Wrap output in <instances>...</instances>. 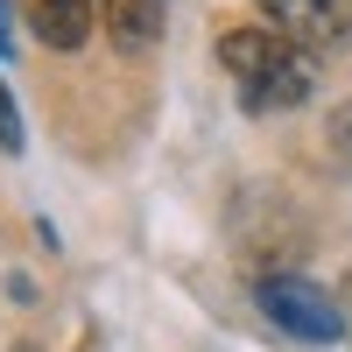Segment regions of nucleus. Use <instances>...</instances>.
<instances>
[{"label":"nucleus","instance_id":"f257e3e1","mask_svg":"<svg viewBox=\"0 0 352 352\" xmlns=\"http://www.w3.org/2000/svg\"><path fill=\"white\" fill-rule=\"evenodd\" d=\"M219 64L232 71L240 99L254 113H282V106H303L310 85H317V64L303 56V43L275 36V28H232L219 43Z\"/></svg>","mask_w":352,"mask_h":352},{"label":"nucleus","instance_id":"f03ea898","mask_svg":"<svg viewBox=\"0 0 352 352\" xmlns=\"http://www.w3.org/2000/svg\"><path fill=\"white\" fill-rule=\"evenodd\" d=\"M254 296H261V310H268L282 331H296V338H310V345H331V338L345 331L338 303L324 296V289H310L303 275H261Z\"/></svg>","mask_w":352,"mask_h":352},{"label":"nucleus","instance_id":"7ed1b4c3","mask_svg":"<svg viewBox=\"0 0 352 352\" xmlns=\"http://www.w3.org/2000/svg\"><path fill=\"white\" fill-rule=\"evenodd\" d=\"M289 43H345L352 36V0H261Z\"/></svg>","mask_w":352,"mask_h":352},{"label":"nucleus","instance_id":"20e7f679","mask_svg":"<svg viewBox=\"0 0 352 352\" xmlns=\"http://www.w3.org/2000/svg\"><path fill=\"white\" fill-rule=\"evenodd\" d=\"M21 8H28V28H36L50 50H78L92 36V8L99 0H21Z\"/></svg>","mask_w":352,"mask_h":352},{"label":"nucleus","instance_id":"39448f33","mask_svg":"<svg viewBox=\"0 0 352 352\" xmlns=\"http://www.w3.org/2000/svg\"><path fill=\"white\" fill-rule=\"evenodd\" d=\"M99 14H106V36L120 50H148L162 36V0H99Z\"/></svg>","mask_w":352,"mask_h":352},{"label":"nucleus","instance_id":"423d86ee","mask_svg":"<svg viewBox=\"0 0 352 352\" xmlns=\"http://www.w3.org/2000/svg\"><path fill=\"white\" fill-rule=\"evenodd\" d=\"M0 155H21V113L8 99V85H0Z\"/></svg>","mask_w":352,"mask_h":352},{"label":"nucleus","instance_id":"0eeeda50","mask_svg":"<svg viewBox=\"0 0 352 352\" xmlns=\"http://www.w3.org/2000/svg\"><path fill=\"white\" fill-rule=\"evenodd\" d=\"M14 50V14H8V0H0V56Z\"/></svg>","mask_w":352,"mask_h":352}]
</instances>
